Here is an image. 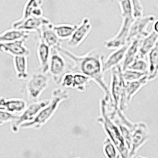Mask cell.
Returning a JSON list of instances; mask_svg holds the SVG:
<instances>
[{
    "mask_svg": "<svg viewBox=\"0 0 158 158\" xmlns=\"http://www.w3.org/2000/svg\"><path fill=\"white\" fill-rule=\"evenodd\" d=\"M63 56L71 62L68 65L69 71L80 72L90 77L91 81L97 84L104 93V97L110 95L109 88L104 79L103 60L104 56L95 50L89 51L84 55H76L63 47L61 44L56 48Z\"/></svg>",
    "mask_w": 158,
    "mask_h": 158,
    "instance_id": "obj_1",
    "label": "cell"
},
{
    "mask_svg": "<svg viewBox=\"0 0 158 158\" xmlns=\"http://www.w3.org/2000/svg\"><path fill=\"white\" fill-rule=\"evenodd\" d=\"M69 97H70V94L67 89L63 87L54 89L52 92V96L48 104L39 111L36 118L32 122L23 124L21 127V129H30V128L35 130L41 129L54 116L59 105L63 101L67 100Z\"/></svg>",
    "mask_w": 158,
    "mask_h": 158,
    "instance_id": "obj_2",
    "label": "cell"
},
{
    "mask_svg": "<svg viewBox=\"0 0 158 158\" xmlns=\"http://www.w3.org/2000/svg\"><path fill=\"white\" fill-rule=\"evenodd\" d=\"M97 122L102 127L107 137L110 138L111 142L115 144L119 152L120 157H129V150H128L126 142L121 134L119 128L107 112L104 97L101 99V103H100V115L97 118Z\"/></svg>",
    "mask_w": 158,
    "mask_h": 158,
    "instance_id": "obj_3",
    "label": "cell"
},
{
    "mask_svg": "<svg viewBox=\"0 0 158 158\" xmlns=\"http://www.w3.org/2000/svg\"><path fill=\"white\" fill-rule=\"evenodd\" d=\"M49 80L50 79L48 73L42 71L33 73L29 77L25 85V91L29 101H39L40 96L48 87Z\"/></svg>",
    "mask_w": 158,
    "mask_h": 158,
    "instance_id": "obj_4",
    "label": "cell"
},
{
    "mask_svg": "<svg viewBox=\"0 0 158 158\" xmlns=\"http://www.w3.org/2000/svg\"><path fill=\"white\" fill-rule=\"evenodd\" d=\"M50 99H44L42 101H32L29 105L25 108L22 113L18 115V118L16 120L11 122L10 130L14 134H18L21 130V127L25 123L32 122L39 111L47 105L49 103Z\"/></svg>",
    "mask_w": 158,
    "mask_h": 158,
    "instance_id": "obj_5",
    "label": "cell"
},
{
    "mask_svg": "<svg viewBox=\"0 0 158 158\" xmlns=\"http://www.w3.org/2000/svg\"><path fill=\"white\" fill-rule=\"evenodd\" d=\"M122 23H121L119 29L112 37L106 40L104 42V48L114 50V49L118 48L123 45L127 44L130 29H131V24L135 20V18L134 16H128L122 17Z\"/></svg>",
    "mask_w": 158,
    "mask_h": 158,
    "instance_id": "obj_6",
    "label": "cell"
},
{
    "mask_svg": "<svg viewBox=\"0 0 158 158\" xmlns=\"http://www.w3.org/2000/svg\"><path fill=\"white\" fill-rule=\"evenodd\" d=\"M67 68L68 65L65 60L64 56L56 48H52L48 74L52 77L56 84H60L63 74L69 71Z\"/></svg>",
    "mask_w": 158,
    "mask_h": 158,
    "instance_id": "obj_7",
    "label": "cell"
},
{
    "mask_svg": "<svg viewBox=\"0 0 158 158\" xmlns=\"http://www.w3.org/2000/svg\"><path fill=\"white\" fill-rule=\"evenodd\" d=\"M111 84L109 88L110 95L115 104V108L119 109V103L123 96L126 81H124L123 77V70L121 65L111 70Z\"/></svg>",
    "mask_w": 158,
    "mask_h": 158,
    "instance_id": "obj_8",
    "label": "cell"
},
{
    "mask_svg": "<svg viewBox=\"0 0 158 158\" xmlns=\"http://www.w3.org/2000/svg\"><path fill=\"white\" fill-rule=\"evenodd\" d=\"M149 140L147 125L144 123H135L131 131L129 157H133Z\"/></svg>",
    "mask_w": 158,
    "mask_h": 158,
    "instance_id": "obj_9",
    "label": "cell"
},
{
    "mask_svg": "<svg viewBox=\"0 0 158 158\" xmlns=\"http://www.w3.org/2000/svg\"><path fill=\"white\" fill-rule=\"evenodd\" d=\"M92 28L93 25L89 18L88 17L83 18L81 22L77 25V27L70 39L67 40V45L71 48H75L80 46L89 36Z\"/></svg>",
    "mask_w": 158,
    "mask_h": 158,
    "instance_id": "obj_10",
    "label": "cell"
},
{
    "mask_svg": "<svg viewBox=\"0 0 158 158\" xmlns=\"http://www.w3.org/2000/svg\"><path fill=\"white\" fill-rule=\"evenodd\" d=\"M155 20L154 16L148 15L146 17H139L135 18L134 22H132L130 29L129 35L127 38V44L134 39H142L149 34L147 31V27L149 24H151Z\"/></svg>",
    "mask_w": 158,
    "mask_h": 158,
    "instance_id": "obj_11",
    "label": "cell"
},
{
    "mask_svg": "<svg viewBox=\"0 0 158 158\" xmlns=\"http://www.w3.org/2000/svg\"><path fill=\"white\" fill-rule=\"evenodd\" d=\"M149 81V78H148V75L146 74V75L141 77L138 80H136V81L126 82L123 96L120 103H119V109L122 110V111H125L127 108L128 104L131 103V100L135 97V94L144 85H146Z\"/></svg>",
    "mask_w": 158,
    "mask_h": 158,
    "instance_id": "obj_12",
    "label": "cell"
},
{
    "mask_svg": "<svg viewBox=\"0 0 158 158\" xmlns=\"http://www.w3.org/2000/svg\"><path fill=\"white\" fill-rule=\"evenodd\" d=\"M51 22L50 19L45 17L29 16L23 19H18L12 23V28L22 29L28 32H38L40 28L45 24Z\"/></svg>",
    "mask_w": 158,
    "mask_h": 158,
    "instance_id": "obj_13",
    "label": "cell"
},
{
    "mask_svg": "<svg viewBox=\"0 0 158 158\" xmlns=\"http://www.w3.org/2000/svg\"><path fill=\"white\" fill-rule=\"evenodd\" d=\"M27 40L22 39L10 42H0V53H6L12 56H29L30 50L25 46Z\"/></svg>",
    "mask_w": 158,
    "mask_h": 158,
    "instance_id": "obj_14",
    "label": "cell"
},
{
    "mask_svg": "<svg viewBox=\"0 0 158 158\" xmlns=\"http://www.w3.org/2000/svg\"><path fill=\"white\" fill-rule=\"evenodd\" d=\"M128 45L129 44H126L118 48L114 49L113 52H111L106 58H104L103 60V70L104 74L122 64Z\"/></svg>",
    "mask_w": 158,
    "mask_h": 158,
    "instance_id": "obj_15",
    "label": "cell"
},
{
    "mask_svg": "<svg viewBox=\"0 0 158 158\" xmlns=\"http://www.w3.org/2000/svg\"><path fill=\"white\" fill-rule=\"evenodd\" d=\"M53 25L54 24L52 23V22L45 24L37 32L38 38L43 40L45 44H47L51 48H56L61 44L60 40L53 29Z\"/></svg>",
    "mask_w": 158,
    "mask_h": 158,
    "instance_id": "obj_16",
    "label": "cell"
},
{
    "mask_svg": "<svg viewBox=\"0 0 158 158\" xmlns=\"http://www.w3.org/2000/svg\"><path fill=\"white\" fill-rule=\"evenodd\" d=\"M27 102L22 98L0 97V108L15 115H19L27 107Z\"/></svg>",
    "mask_w": 158,
    "mask_h": 158,
    "instance_id": "obj_17",
    "label": "cell"
},
{
    "mask_svg": "<svg viewBox=\"0 0 158 158\" xmlns=\"http://www.w3.org/2000/svg\"><path fill=\"white\" fill-rule=\"evenodd\" d=\"M52 48L47 44L38 38L37 44H36V54L40 63V71L44 73H48L49 66V60L51 57Z\"/></svg>",
    "mask_w": 158,
    "mask_h": 158,
    "instance_id": "obj_18",
    "label": "cell"
},
{
    "mask_svg": "<svg viewBox=\"0 0 158 158\" xmlns=\"http://www.w3.org/2000/svg\"><path fill=\"white\" fill-rule=\"evenodd\" d=\"M13 65L17 77L20 80L29 78V64L27 56H13Z\"/></svg>",
    "mask_w": 158,
    "mask_h": 158,
    "instance_id": "obj_19",
    "label": "cell"
},
{
    "mask_svg": "<svg viewBox=\"0 0 158 158\" xmlns=\"http://www.w3.org/2000/svg\"><path fill=\"white\" fill-rule=\"evenodd\" d=\"M158 41V35L156 32H151L150 34H148L147 36H145L141 40L140 47H139V50H138V56L136 58H142V59H145L149 54V52H150L153 48L154 47Z\"/></svg>",
    "mask_w": 158,
    "mask_h": 158,
    "instance_id": "obj_20",
    "label": "cell"
},
{
    "mask_svg": "<svg viewBox=\"0 0 158 158\" xmlns=\"http://www.w3.org/2000/svg\"><path fill=\"white\" fill-rule=\"evenodd\" d=\"M141 40L142 39H136L132 40L129 43L128 48L126 51L125 56H124L123 61L122 63V70H125L127 68L131 63H133V61L136 59L137 56H138V50H139V47H140Z\"/></svg>",
    "mask_w": 158,
    "mask_h": 158,
    "instance_id": "obj_21",
    "label": "cell"
},
{
    "mask_svg": "<svg viewBox=\"0 0 158 158\" xmlns=\"http://www.w3.org/2000/svg\"><path fill=\"white\" fill-rule=\"evenodd\" d=\"M29 36H30V32L11 28L0 33V42L15 41L22 39L28 40Z\"/></svg>",
    "mask_w": 158,
    "mask_h": 158,
    "instance_id": "obj_22",
    "label": "cell"
},
{
    "mask_svg": "<svg viewBox=\"0 0 158 158\" xmlns=\"http://www.w3.org/2000/svg\"><path fill=\"white\" fill-rule=\"evenodd\" d=\"M149 81H153L158 76V42L149 52Z\"/></svg>",
    "mask_w": 158,
    "mask_h": 158,
    "instance_id": "obj_23",
    "label": "cell"
},
{
    "mask_svg": "<svg viewBox=\"0 0 158 158\" xmlns=\"http://www.w3.org/2000/svg\"><path fill=\"white\" fill-rule=\"evenodd\" d=\"M77 25L68 23H61L53 25V29L60 40H69L75 30Z\"/></svg>",
    "mask_w": 158,
    "mask_h": 158,
    "instance_id": "obj_24",
    "label": "cell"
},
{
    "mask_svg": "<svg viewBox=\"0 0 158 158\" xmlns=\"http://www.w3.org/2000/svg\"><path fill=\"white\" fill-rule=\"evenodd\" d=\"M91 79L88 76L81 74L80 72H74V82L72 88L78 92H84L86 89Z\"/></svg>",
    "mask_w": 158,
    "mask_h": 158,
    "instance_id": "obj_25",
    "label": "cell"
},
{
    "mask_svg": "<svg viewBox=\"0 0 158 158\" xmlns=\"http://www.w3.org/2000/svg\"><path fill=\"white\" fill-rule=\"evenodd\" d=\"M103 153L108 158H118L120 157V154L115 144L111 142L110 138L107 137L103 142L102 146Z\"/></svg>",
    "mask_w": 158,
    "mask_h": 158,
    "instance_id": "obj_26",
    "label": "cell"
},
{
    "mask_svg": "<svg viewBox=\"0 0 158 158\" xmlns=\"http://www.w3.org/2000/svg\"><path fill=\"white\" fill-rule=\"evenodd\" d=\"M43 4L40 2V0H27V2H25V6L22 11V16L21 17V19L28 18V17L32 15V12L36 8L39 6H42Z\"/></svg>",
    "mask_w": 158,
    "mask_h": 158,
    "instance_id": "obj_27",
    "label": "cell"
},
{
    "mask_svg": "<svg viewBox=\"0 0 158 158\" xmlns=\"http://www.w3.org/2000/svg\"><path fill=\"white\" fill-rule=\"evenodd\" d=\"M147 74L142 73V72L137 71L135 70H131V69L127 68L125 70H123V77L124 81L126 82H129V81H136L140 79L141 77H144Z\"/></svg>",
    "mask_w": 158,
    "mask_h": 158,
    "instance_id": "obj_28",
    "label": "cell"
},
{
    "mask_svg": "<svg viewBox=\"0 0 158 158\" xmlns=\"http://www.w3.org/2000/svg\"><path fill=\"white\" fill-rule=\"evenodd\" d=\"M127 68L131 69V70H135L137 71L142 72L145 74H148V69H149V65L147 62L145 60V59L142 58H136L133 61V63L130 65Z\"/></svg>",
    "mask_w": 158,
    "mask_h": 158,
    "instance_id": "obj_29",
    "label": "cell"
},
{
    "mask_svg": "<svg viewBox=\"0 0 158 158\" xmlns=\"http://www.w3.org/2000/svg\"><path fill=\"white\" fill-rule=\"evenodd\" d=\"M121 11V16H134L133 5L131 0H117Z\"/></svg>",
    "mask_w": 158,
    "mask_h": 158,
    "instance_id": "obj_30",
    "label": "cell"
},
{
    "mask_svg": "<svg viewBox=\"0 0 158 158\" xmlns=\"http://www.w3.org/2000/svg\"><path fill=\"white\" fill-rule=\"evenodd\" d=\"M18 115H15L10 112H8L6 110L0 108V127L6 123H11L16 120Z\"/></svg>",
    "mask_w": 158,
    "mask_h": 158,
    "instance_id": "obj_31",
    "label": "cell"
},
{
    "mask_svg": "<svg viewBox=\"0 0 158 158\" xmlns=\"http://www.w3.org/2000/svg\"><path fill=\"white\" fill-rule=\"evenodd\" d=\"M74 82V72L67 71L63 75L60 81L61 86L65 89H71Z\"/></svg>",
    "mask_w": 158,
    "mask_h": 158,
    "instance_id": "obj_32",
    "label": "cell"
},
{
    "mask_svg": "<svg viewBox=\"0 0 158 158\" xmlns=\"http://www.w3.org/2000/svg\"><path fill=\"white\" fill-rule=\"evenodd\" d=\"M131 2H132V5H133L134 18H136L142 16L143 8H142V5L141 3L140 0H131Z\"/></svg>",
    "mask_w": 158,
    "mask_h": 158,
    "instance_id": "obj_33",
    "label": "cell"
},
{
    "mask_svg": "<svg viewBox=\"0 0 158 158\" xmlns=\"http://www.w3.org/2000/svg\"><path fill=\"white\" fill-rule=\"evenodd\" d=\"M153 32H156V34L158 35V20L153 24Z\"/></svg>",
    "mask_w": 158,
    "mask_h": 158,
    "instance_id": "obj_34",
    "label": "cell"
},
{
    "mask_svg": "<svg viewBox=\"0 0 158 158\" xmlns=\"http://www.w3.org/2000/svg\"><path fill=\"white\" fill-rule=\"evenodd\" d=\"M40 2H41L42 4H43V2H44V0H40Z\"/></svg>",
    "mask_w": 158,
    "mask_h": 158,
    "instance_id": "obj_35",
    "label": "cell"
}]
</instances>
